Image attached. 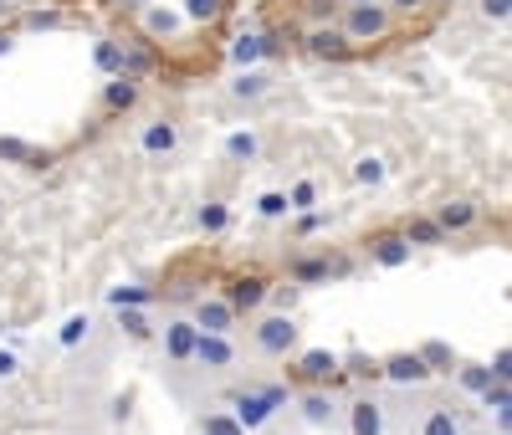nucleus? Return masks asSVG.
Wrapping results in <instances>:
<instances>
[{"label":"nucleus","mask_w":512,"mask_h":435,"mask_svg":"<svg viewBox=\"0 0 512 435\" xmlns=\"http://www.w3.org/2000/svg\"><path fill=\"white\" fill-rule=\"evenodd\" d=\"M108 302L113 308H144V302H154V292H144V287H108Z\"/></svg>","instance_id":"obj_29"},{"label":"nucleus","mask_w":512,"mask_h":435,"mask_svg":"<svg viewBox=\"0 0 512 435\" xmlns=\"http://www.w3.org/2000/svg\"><path fill=\"white\" fill-rule=\"evenodd\" d=\"M477 16L487 26H507L512 21V0H477Z\"/></svg>","instance_id":"obj_32"},{"label":"nucleus","mask_w":512,"mask_h":435,"mask_svg":"<svg viewBox=\"0 0 512 435\" xmlns=\"http://www.w3.org/2000/svg\"><path fill=\"white\" fill-rule=\"evenodd\" d=\"M420 364L431 369V374H451V364H456V354H451V343H441V338H431V343H420Z\"/></svg>","instance_id":"obj_24"},{"label":"nucleus","mask_w":512,"mask_h":435,"mask_svg":"<svg viewBox=\"0 0 512 435\" xmlns=\"http://www.w3.org/2000/svg\"><path fill=\"white\" fill-rule=\"evenodd\" d=\"M11 47H16V36H11V31H0V57H11Z\"/></svg>","instance_id":"obj_46"},{"label":"nucleus","mask_w":512,"mask_h":435,"mask_svg":"<svg viewBox=\"0 0 512 435\" xmlns=\"http://www.w3.org/2000/svg\"><path fill=\"white\" fill-rule=\"evenodd\" d=\"M190 323H195L200 333H231V328H236V308H231L226 297H200Z\"/></svg>","instance_id":"obj_7"},{"label":"nucleus","mask_w":512,"mask_h":435,"mask_svg":"<svg viewBox=\"0 0 512 435\" xmlns=\"http://www.w3.org/2000/svg\"><path fill=\"white\" fill-rule=\"evenodd\" d=\"M410 241H405V231H384V236H374L369 241V256H374V267H384V272H400V267H410Z\"/></svg>","instance_id":"obj_6"},{"label":"nucleus","mask_w":512,"mask_h":435,"mask_svg":"<svg viewBox=\"0 0 512 435\" xmlns=\"http://www.w3.org/2000/svg\"><path fill=\"white\" fill-rule=\"evenodd\" d=\"M0 6H6V0H0Z\"/></svg>","instance_id":"obj_49"},{"label":"nucleus","mask_w":512,"mask_h":435,"mask_svg":"<svg viewBox=\"0 0 512 435\" xmlns=\"http://www.w3.org/2000/svg\"><path fill=\"white\" fill-rule=\"evenodd\" d=\"M354 185H369V190L384 185V159H379V154H364V159L354 164Z\"/></svg>","instance_id":"obj_28"},{"label":"nucleus","mask_w":512,"mask_h":435,"mask_svg":"<svg viewBox=\"0 0 512 435\" xmlns=\"http://www.w3.org/2000/svg\"><path fill=\"white\" fill-rule=\"evenodd\" d=\"M62 11H26V31H57Z\"/></svg>","instance_id":"obj_39"},{"label":"nucleus","mask_w":512,"mask_h":435,"mask_svg":"<svg viewBox=\"0 0 512 435\" xmlns=\"http://www.w3.org/2000/svg\"><path fill=\"white\" fill-rule=\"evenodd\" d=\"M0 333H6V323H0Z\"/></svg>","instance_id":"obj_48"},{"label":"nucleus","mask_w":512,"mask_h":435,"mask_svg":"<svg viewBox=\"0 0 512 435\" xmlns=\"http://www.w3.org/2000/svg\"><path fill=\"white\" fill-rule=\"evenodd\" d=\"M349 430L354 435H384V405L379 400H354L349 405Z\"/></svg>","instance_id":"obj_16"},{"label":"nucleus","mask_w":512,"mask_h":435,"mask_svg":"<svg viewBox=\"0 0 512 435\" xmlns=\"http://www.w3.org/2000/svg\"><path fill=\"white\" fill-rule=\"evenodd\" d=\"M267 302L277 313H292V302H297V282H287V287H267Z\"/></svg>","instance_id":"obj_40"},{"label":"nucleus","mask_w":512,"mask_h":435,"mask_svg":"<svg viewBox=\"0 0 512 435\" xmlns=\"http://www.w3.org/2000/svg\"><path fill=\"white\" fill-rule=\"evenodd\" d=\"M93 67H98L103 77H118V72H123V41L103 36L98 47H93Z\"/></svg>","instance_id":"obj_22"},{"label":"nucleus","mask_w":512,"mask_h":435,"mask_svg":"<svg viewBox=\"0 0 512 435\" xmlns=\"http://www.w3.org/2000/svg\"><path fill=\"white\" fill-rule=\"evenodd\" d=\"M88 333H93V318H88V313H72V318L62 323V348H77Z\"/></svg>","instance_id":"obj_30"},{"label":"nucleus","mask_w":512,"mask_h":435,"mask_svg":"<svg viewBox=\"0 0 512 435\" xmlns=\"http://www.w3.org/2000/svg\"><path fill=\"white\" fill-rule=\"evenodd\" d=\"M318 205V185L313 180H297L292 195H287V210H313Z\"/></svg>","instance_id":"obj_35"},{"label":"nucleus","mask_w":512,"mask_h":435,"mask_svg":"<svg viewBox=\"0 0 512 435\" xmlns=\"http://www.w3.org/2000/svg\"><path fill=\"white\" fill-rule=\"evenodd\" d=\"M303 52L318 57V62H344L354 47L344 41V31H338V26H313V31L303 36Z\"/></svg>","instance_id":"obj_5"},{"label":"nucleus","mask_w":512,"mask_h":435,"mask_svg":"<svg viewBox=\"0 0 512 435\" xmlns=\"http://www.w3.org/2000/svg\"><path fill=\"white\" fill-rule=\"evenodd\" d=\"M195 221H200V231H205V236H221V231L231 226V205H221V200H205Z\"/></svg>","instance_id":"obj_25"},{"label":"nucleus","mask_w":512,"mask_h":435,"mask_svg":"<svg viewBox=\"0 0 512 435\" xmlns=\"http://www.w3.org/2000/svg\"><path fill=\"white\" fill-rule=\"evenodd\" d=\"M379 374L390 384H425V379H431V369L420 364V354H395L390 364H379Z\"/></svg>","instance_id":"obj_13"},{"label":"nucleus","mask_w":512,"mask_h":435,"mask_svg":"<svg viewBox=\"0 0 512 435\" xmlns=\"http://www.w3.org/2000/svg\"><path fill=\"white\" fill-rule=\"evenodd\" d=\"M272 410H277V405H272L267 395H241L236 410H231V420H236L241 430H262V425L272 420Z\"/></svg>","instance_id":"obj_12"},{"label":"nucleus","mask_w":512,"mask_h":435,"mask_svg":"<svg viewBox=\"0 0 512 435\" xmlns=\"http://www.w3.org/2000/svg\"><path fill=\"white\" fill-rule=\"evenodd\" d=\"M262 57H272V41H267V31H241L236 41H231V67L241 72V67H256Z\"/></svg>","instance_id":"obj_8"},{"label":"nucleus","mask_w":512,"mask_h":435,"mask_svg":"<svg viewBox=\"0 0 512 435\" xmlns=\"http://www.w3.org/2000/svg\"><path fill=\"white\" fill-rule=\"evenodd\" d=\"M333 374H338V354H328V348H308V354H303V379L323 384Z\"/></svg>","instance_id":"obj_20"},{"label":"nucleus","mask_w":512,"mask_h":435,"mask_svg":"<svg viewBox=\"0 0 512 435\" xmlns=\"http://www.w3.org/2000/svg\"><path fill=\"white\" fill-rule=\"evenodd\" d=\"M118 328L128 333V338H149L154 328H149V318L139 313V308H118Z\"/></svg>","instance_id":"obj_33"},{"label":"nucleus","mask_w":512,"mask_h":435,"mask_svg":"<svg viewBox=\"0 0 512 435\" xmlns=\"http://www.w3.org/2000/svg\"><path fill=\"white\" fill-rule=\"evenodd\" d=\"M195 338H200V328H195L190 318L164 323V354L175 359V364H190V354H195Z\"/></svg>","instance_id":"obj_9"},{"label":"nucleus","mask_w":512,"mask_h":435,"mask_svg":"<svg viewBox=\"0 0 512 435\" xmlns=\"http://www.w3.org/2000/svg\"><path fill=\"white\" fill-rule=\"evenodd\" d=\"M118 11H128V16H139V11H149V0H113Z\"/></svg>","instance_id":"obj_44"},{"label":"nucleus","mask_w":512,"mask_h":435,"mask_svg":"<svg viewBox=\"0 0 512 435\" xmlns=\"http://www.w3.org/2000/svg\"><path fill=\"white\" fill-rule=\"evenodd\" d=\"M0 159H16V164H31V169L47 164V154L31 149V144H21V139H0Z\"/></svg>","instance_id":"obj_26"},{"label":"nucleus","mask_w":512,"mask_h":435,"mask_svg":"<svg viewBox=\"0 0 512 435\" xmlns=\"http://www.w3.org/2000/svg\"><path fill=\"white\" fill-rule=\"evenodd\" d=\"M344 6H359V0H344Z\"/></svg>","instance_id":"obj_47"},{"label":"nucleus","mask_w":512,"mask_h":435,"mask_svg":"<svg viewBox=\"0 0 512 435\" xmlns=\"http://www.w3.org/2000/svg\"><path fill=\"white\" fill-rule=\"evenodd\" d=\"M420 435H461V420H456V410H451V405H431V410H425V425H420Z\"/></svg>","instance_id":"obj_23"},{"label":"nucleus","mask_w":512,"mask_h":435,"mask_svg":"<svg viewBox=\"0 0 512 435\" xmlns=\"http://www.w3.org/2000/svg\"><path fill=\"white\" fill-rule=\"evenodd\" d=\"M487 374H492V379H507V374H512V354H507V348H502V354L487 364Z\"/></svg>","instance_id":"obj_42"},{"label":"nucleus","mask_w":512,"mask_h":435,"mask_svg":"<svg viewBox=\"0 0 512 435\" xmlns=\"http://www.w3.org/2000/svg\"><path fill=\"white\" fill-rule=\"evenodd\" d=\"M134 103H139V82H134V77H108L103 108H108V113H123V108H134Z\"/></svg>","instance_id":"obj_18"},{"label":"nucleus","mask_w":512,"mask_h":435,"mask_svg":"<svg viewBox=\"0 0 512 435\" xmlns=\"http://www.w3.org/2000/svg\"><path fill=\"white\" fill-rule=\"evenodd\" d=\"M405 241H410V246H446V231H441L436 221H410V226H405Z\"/></svg>","instance_id":"obj_27"},{"label":"nucleus","mask_w":512,"mask_h":435,"mask_svg":"<svg viewBox=\"0 0 512 435\" xmlns=\"http://www.w3.org/2000/svg\"><path fill=\"white\" fill-rule=\"evenodd\" d=\"M139 149H144V159L180 154V123H175V118H149V123L139 128Z\"/></svg>","instance_id":"obj_3"},{"label":"nucleus","mask_w":512,"mask_h":435,"mask_svg":"<svg viewBox=\"0 0 512 435\" xmlns=\"http://www.w3.org/2000/svg\"><path fill=\"white\" fill-rule=\"evenodd\" d=\"M477 215H482V210H477L472 200H446V205H436L431 221H436L446 236H456V231H472V226H477Z\"/></svg>","instance_id":"obj_10"},{"label":"nucleus","mask_w":512,"mask_h":435,"mask_svg":"<svg viewBox=\"0 0 512 435\" xmlns=\"http://www.w3.org/2000/svg\"><path fill=\"white\" fill-rule=\"evenodd\" d=\"M328 277V261H297L292 267V282H323Z\"/></svg>","instance_id":"obj_38"},{"label":"nucleus","mask_w":512,"mask_h":435,"mask_svg":"<svg viewBox=\"0 0 512 435\" xmlns=\"http://www.w3.org/2000/svg\"><path fill=\"white\" fill-rule=\"evenodd\" d=\"M384 6H390V16H415L425 0H384Z\"/></svg>","instance_id":"obj_43"},{"label":"nucleus","mask_w":512,"mask_h":435,"mask_svg":"<svg viewBox=\"0 0 512 435\" xmlns=\"http://www.w3.org/2000/svg\"><path fill=\"white\" fill-rule=\"evenodd\" d=\"M338 11H344V0H308L313 26H333V21H338Z\"/></svg>","instance_id":"obj_37"},{"label":"nucleus","mask_w":512,"mask_h":435,"mask_svg":"<svg viewBox=\"0 0 512 435\" xmlns=\"http://www.w3.org/2000/svg\"><path fill=\"white\" fill-rule=\"evenodd\" d=\"M11 374H16V359H11V354H0V379H11Z\"/></svg>","instance_id":"obj_45"},{"label":"nucleus","mask_w":512,"mask_h":435,"mask_svg":"<svg viewBox=\"0 0 512 435\" xmlns=\"http://www.w3.org/2000/svg\"><path fill=\"white\" fill-rule=\"evenodd\" d=\"M221 11H226V0H185V21H200V26L216 21Z\"/></svg>","instance_id":"obj_31"},{"label":"nucleus","mask_w":512,"mask_h":435,"mask_svg":"<svg viewBox=\"0 0 512 435\" xmlns=\"http://www.w3.org/2000/svg\"><path fill=\"white\" fill-rule=\"evenodd\" d=\"M200 435H246V430H241L226 410H216V415H205V420H200Z\"/></svg>","instance_id":"obj_34"},{"label":"nucleus","mask_w":512,"mask_h":435,"mask_svg":"<svg viewBox=\"0 0 512 435\" xmlns=\"http://www.w3.org/2000/svg\"><path fill=\"white\" fill-rule=\"evenodd\" d=\"M267 93H272V77L256 72V67H241V72L231 77V98H236V103H256V98H267Z\"/></svg>","instance_id":"obj_14"},{"label":"nucleus","mask_w":512,"mask_h":435,"mask_svg":"<svg viewBox=\"0 0 512 435\" xmlns=\"http://www.w3.org/2000/svg\"><path fill=\"white\" fill-rule=\"evenodd\" d=\"M333 26L344 31L349 47H364V41H384V36H390L395 16H390V6H384V0H359V6H344V11H338Z\"/></svg>","instance_id":"obj_1"},{"label":"nucleus","mask_w":512,"mask_h":435,"mask_svg":"<svg viewBox=\"0 0 512 435\" xmlns=\"http://www.w3.org/2000/svg\"><path fill=\"white\" fill-rule=\"evenodd\" d=\"M256 215H267V221H282V215H292V210H287V195H282V190H267L262 200H256Z\"/></svg>","instance_id":"obj_36"},{"label":"nucleus","mask_w":512,"mask_h":435,"mask_svg":"<svg viewBox=\"0 0 512 435\" xmlns=\"http://www.w3.org/2000/svg\"><path fill=\"white\" fill-rule=\"evenodd\" d=\"M487 384H492L487 369H477V364H472V369H461V389H466V395H482Z\"/></svg>","instance_id":"obj_41"},{"label":"nucleus","mask_w":512,"mask_h":435,"mask_svg":"<svg viewBox=\"0 0 512 435\" xmlns=\"http://www.w3.org/2000/svg\"><path fill=\"white\" fill-rule=\"evenodd\" d=\"M482 405L497 415V430H507V410H512V389H507V379H492V384L482 389Z\"/></svg>","instance_id":"obj_21"},{"label":"nucleus","mask_w":512,"mask_h":435,"mask_svg":"<svg viewBox=\"0 0 512 435\" xmlns=\"http://www.w3.org/2000/svg\"><path fill=\"white\" fill-rule=\"evenodd\" d=\"M200 369H210V374H226L231 364H236V348H231V333H200L195 338V354H190Z\"/></svg>","instance_id":"obj_4"},{"label":"nucleus","mask_w":512,"mask_h":435,"mask_svg":"<svg viewBox=\"0 0 512 435\" xmlns=\"http://www.w3.org/2000/svg\"><path fill=\"white\" fill-rule=\"evenodd\" d=\"M251 343H256V354H267V359H287L292 348H297V323L292 313H272L251 328Z\"/></svg>","instance_id":"obj_2"},{"label":"nucleus","mask_w":512,"mask_h":435,"mask_svg":"<svg viewBox=\"0 0 512 435\" xmlns=\"http://www.w3.org/2000/svg\"><path fill=\"white\" fill-rule=\"evenodd\" d=\"M139 26H144V36L149 41H169V36H180V11H169V6H149V11H139Z\"/></svg>","instance_id":"obj_11"},{"label":"nucleus","mask_w":512,"mask_h":435,"mask_svg":"<svg viewBox=\"0 0 512 435\" xmlns=\"http://www.w3.org/2000/svg\"><path fill=\"white\" fill-rule=\"evenodd\" d=\"M303 420L318 425V430H328V425L338 420V405L323 395V389H313V395H303Z\"/></svg>","instance_id":"obj_19"},{"label":"nucleus","mask_w":512,"mask_h":435,"mask_svg":"<svg viewBox=\"0 0 512 435\" xmlns=\"http://www.w3.org/2000/svg\"><path fill=\"white\" fill-rule=\"evenodd\" d=\"M226 302H231L236 313H256V308L267 302V282H262V277H241V282H231Z\"/></svg>","instance_id":"obj_15"},{"label":"nucleus","mask_w":512,"mask_h":435,"mask_svg":"<svg viewBox=\"0 0 512 435\" xmlns=\"http://www.w3.org/2000/svg\"><path fill=\"white\" fill-rule=\"evenodd\" d=\"M226 159L231 164H256L262 159V134H256V128H236V134H226Z\"/></svg>","instance_id":"obj_17"}]
</instances>
